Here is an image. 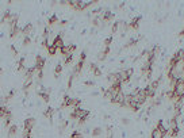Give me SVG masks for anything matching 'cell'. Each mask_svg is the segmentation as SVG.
<instances>
[{"label":"cell","instance_id":"6da1fadb","mask_svg":"<svg viewBox=\"0 0 184 138\" xmlns=\"http://www.w3.org/2000/svg\"><path fill=\"white\" fill-rule=\"evenodd\" d=\"M133 69L131 68H127V69H122L121 72H119V76H121V83L122 84H126L130 81L131 76H133Z\"/></svg>","mask_w":184,"mask_h":138},{"label":"cell","instance_id":"7a4b0ae2","mask_svg":"<svg viewBox=\"0 0 184 138\" xmlns=\"http://www.w3.org/2000/svg\"><path fill=\"white\" fill-rule=\"evenodd\" d=\"M46 64L45 61V58L41 57V56H37L35 57V65H34V69H35V73H38V72H43V66Z\"/></svg>","mask_w":184,"mask_h":138},{"label":"cell","instance_id":"3957f363","mask_svg":"<svg viewBox=\"0 0 184 138\" xmlns=\"http://www.w3.org/2000/svg\"><path fill=\"white\" fill-rule=\"evenodd\" d=\"M141 19H142V16H141V15H138V16H135V18H133L130 23H127V29L138 30V27H140V22H141Z\"/></svg>","mask_w":184,"mask_h":138},{"label":"cell","instance_id":"277c9868","mask_svg":"<svg viewBox=\"0 0 184 138\" xmlns=\"http://www.w3.org/2000/svg\"><path fill=\"white\" fill-rule=\"evenodd\" d=\"M51 45L57 49V50H61V49L65 46V43H64V38H62V34H58V35L54 38V41H53V43H51Z\"/></svg>","mask_w":184,"mask_h":138},{"label":"cell","instance_id":"5b68a950","mask_svg":"<svg viewBox=\"0 0 184 138\" xmlns=\"http://www.w3.org/2000/svg\"><path fill=\"white\" fill-rule=\"evenodd\" d=\"M125 98H126L125 92H123V91H121V92H119L117 96L114 98V100H112L111 103H114V104H118V106L125 107Z\"/></svg>","mask_w":184,"mask_h":138},{"label":"cell","instance_id":"8992f818","mask_svg":"<svg viewBox=\"0 0 184 138\" xmlns=\"http://www.w3.org/2000/svg\"><path fill=\"white\" fill-rule=\"evenodd\" d=\"M89 71L92 72V74H93L95 77L102 76V71H100V68H99L96 64H93V62H91V64H89Z\"/></svg>","mask_w":184,"mask_h":138},{"label":"cell","instance_id":"52a82bcc","mask_svg":"<svg viewBox=\"0 0 184 138\" xmlns=\"http://www.w3.org/2000/svg\"><path fill=\"white\" fill-rule=\"evenodd\" d=\"M114 15H115V14H112L110 10L103 11V14H102V19H103V22L107 23V22H110V20H112V19H114Z\"/></svg>","mask_w":184,"mask_h":138},{"label":"cell","instance_id":"ba28073f","mask_svg":"<svg viewBox=\"0 0 184 138\" xmlns=\"http://www.w3.org/2000/svg\"><path fill=\"white\" fill-rule=\"evenodd\" d=\"M34 126H35V119L34 118H27L25 121V130H27V131H31Z\"/></svg>","mask_w":184,"mask_h":138},{"label":"cell","instance_id":"9c48e42d","mask_svg":"<svg viewBox=\"0 0 184 138\" xmlns=\"http://www.w3.org/2000/svg\"><path fill=\"white\" fill-rule=\"evenodd\" d=\"M33 30H34V26H33L31 23H29V25H26L25 27H23V29L20 30V33L23 34V37H26V35H30V37H31Z\"/></svg>","mask_w":184,"mask_h":138},{"label":"cell","instance_id":"30bf717a","mask_svg":"<svg viewBox=\"0 0 184 138\" xmlns=\"http://www.w3.org/2000/svg\"><path fill=\"white\" fill-rule=\"evenodd\" d=\"M110 51H111V49H110V48H104V50H102L98 54V60H99V61H104L106 58H107V56L110 54Z\"/></svg>","mask_w":184,"mask_h":138},{"label":"cell","instance_id":"8fae6325","mask_svg":"<svg viewBox=\"0 0 184 138\" xmlns=\"http://www.w3.org/2000/svg\"><path fill=\"white\" fill-rule=\"evenodd\" d=\"M70 106H72V98H70L69 95H64V100H62V103H61V107H62V108L69 107L70 108Z\"/></svg>","mask_w":184,"mask_h":138},{"label":"cell","instance_id":"7c38bea8","mask_svg":"<svg viewBox=\"0 0 184 138\" xmlns=\"http://www.w3.org/2000/svg\"><path fill=\"white\" fill-rule=\"evenodd\" d=\"M37 95H38L41 99H43L45 103H49V100H50V92H49V90L43 91V92H38Z\"/></svg>","mask_w":184,"mask_h":138},{"label":"cell","instance_id":"4fadbf2b","mask_svg":"<svg viewBox=\"0 0 184 138\" xmlns=\"http://www.w3.org/2000/svg\"><path fill=\"white\" fill-rule=\"evenodd\" d=\"M53 115H54V110L51 108L50 106H49V107H46V108L43 110V116H45V118L51 119V118H53Z\"/></svg>","mask_w":184,"mask_h":138},{"label":"cell","instance_id":"5bb4252c","mask_svg":"<svg viewBox=\"0 0 184 138\" xmlns=\"http://www.w3.org/2000/svg\"><path fill=\"white\" fill-rule=\"evenodd\" d=\"M25 61H26L25 57H20L19 60H18V62H16V69H18V71H26Z\"/></svg>","mask_w":184,"mask_h":138},{"label":"cell","instance_id":"9a60e30c","mask_svg":"<svg viewBox=\"0 0 184 138\" xmlns=\"http://www.w3.org/2000/svg\"><path fill=\"white\" fill-rule=\"evenodd\" d=\"M164 137H165V135L162 134V133L160 131V130H159L157 127L153 129V131H152V135H150V138H164Z\"/></svg>","mask_w":184,"mask_h":138},{"label":"cell","instance_id":"2e32d148","mask_svg":"<svg viewBox=\"0 0 184 138\" xmlns=\"http://www.w3.org/2000/svg\"><path fill=\"white\" fill-rule=\"evenodd\" d=\"M14 95H15V90H11L10 92H8V93L6 95V96H4V99H3V104H7V103H8V102H10V100L14 98Z\"/></svg>","mask_w":184,"mask_h":138},{"label":"cell","instance_id":"e0dca14e","mask_svg":"<svg viewBox=\"0 0 184 138\" xmlns=\"http://www.w3.org/2000/svg\"><path fill=\"white\" fill-rule=\"evenodd\" d=\"M92 137L93 138H98V137H100V135L103 134V129L102 127H95L93 130H92Z\"/></svg>","mask_w":184,"mask_h":138},{"label":"cell","instance_id":"ac0fdd59","mask_svg":"<svg viewBox=\"0 0 184 138\" xmlns=\"http://www.w3.org/2000/svg\"><path fill=\"white\" fill-rule=\"evenodd\" d=\"M60 20H58V18H57V15H51L50 18L48 19V26L50 27V26H53V25H56V23H58Z\"/></svg>","mask_w":184,"mask_h":138},{"label":"cell","instance_id":"d6986e66","mask_svg":"<svg viewBox=\"0 0 184 138\" xmlns=\"http://www.w3.org/2000/svg\"><path fill=\"white\" fill-rule=\"evenodd\" d=\"M16 130H18V126L16 125H11L8 127V137H14L16 134Z\"/></svg>","mask_w":184,"mask_h":138},{"label":"cell","instance_id":"ffe728a7","mask_svg":"<svg viewBox=\"0 0 184 138\" xmlns=\"http://www.w3.org/2000/svg\"><path fill=\"white\" fill-rule=\"evenodd\" d=\"M61 73H62V65L57 64L56 65V68H54V77H58Z\"/></svg>","mask_w":184,"mask_h":138},{"label":"cell","instance_id":"44dd1931","mask_svg":"<svg viewBox=\"0 0 184 138\" xmlns=\"http://www.w3.org/2000/svg\"><path fill=\"white\" fill-rule=\"evenodd\" d=\"M46 51H48L49 56H56V53H57V49L54 48L53 45H49V48L46 49Z\"/></svg>","mask_w":184,"mask_h":138},{"label":"cell","instance_id":"7402d4cb","mask_svg":"<svg viewBox=\"0 0 184 138\" xmlns=\"http://www.w3.org/2000/svg\"><path fill=\"white\" fill-rule=\"evenodd\" d=\"M112 39H114V35H110V37H107V38L104 39V42H103V43H104V48H110Z\"/></svg>","mask_w":184,"mask_h":138},{"label":"cell","instance_id":"603a6c76","mask_svg":"<svg viewBox=\"0 0 184 138\" xmlns=\"http://www.w3.org/2000/svg\"><path fill=\"white\" fill-rule=\"evenodd\" d=\"M30 43H31V38H30V35L23 37V46H29Z\"/></svg>","mask_w":184,"mask_h":138},{"label":"cell","instance_id":"cb8c5ba5","mask_svg":"<svg viewBox=\"0 0 184 138\" xmlns=\"http://www.w3.org/2000/svg\"><path fill=\"white\" fill-rule=\"evenodd\" d=\"M69 138H84V137H83L81 133H79V131H73L72 134H70V137H69Z\"/></svg>","mask_w":184,"mask_h":138},{"label":"cell","instance_id":"d4e9b609","mask_svg":"<svg viewBox=\"0 0 184 138\" xmlns=\"http://www.w3.org/2000/svg\"><path fill=\"white\" fill-rule=\"evenodd\" d=\"M72 62H73V54L67 56V57H65V64L69 65V64H72Z\"/></svg>","mask_w":184,"mask_h":138},{"label":"cell","instance_id":"484cf974","mask_svg":"<svg viewBox=\"0 0 184 138\" xmlns=\"http://www.w3.org/2000/svg\"><path fill=\"white\" fill-rule=\"evenodd\" d=\"M22 138H31V131L23 130V135H22Z\"/></svg>","mask_w":184,"mask_h":138},{"label":"cell","instance_id":"4316f807","mask_svg":"<svg viewBox=\"0 0 184 138\" xmlns=\"http://www.w3.org/2000/svg\"><path fill=\"white\" fill-rule=\"evenodd\" d=\"M10 49H11V51H12V53H14V56H15V57H16V56H18V50H16V49H15V46H14V45H11V46H10Z\"/></svg>","mask_w":184,"mask_h":138},{"label":"cell","instance_id":"83f0119b","mask_svg":"<svg viewBox=\"0 0 184 138\" xmlns=\"http://www.w3.org/2000/svg\"><path fill=\"white\" fill-rule=\"evenodd\" d=\"M85 85H88V87H93V85H95V83H93V81H85Z\"/></svg>","mask_w":184,"mask_h":138},{"label":"cell","instance_id":"f1b7e54d","mask_svg":"<svg viewBox=\"0 0 184 138\" xmlns=\"http://www.w3.org/2000/svg\"><path fill=\"white\" fill-rule=\"evenodd\" d=\"M67 20H61V22H58V25H60V26H62V27H64V26H67Z\"/></svg>","mask_w":184,"mask_h":138},{"label":"cell","instance_id":"f546056e","mask_svg":"<svg viewBox=\"0 0 184 138\" xmlns=\"http://www.w3.org/2000/svg\"><path fill=\"white\" fill-rule=\"evenodd\" d=\"M122 122H123L125 125H129V123H130V121H129L127 118H123V121H122Z\"/></svg>","mask_w":184,"mask_h":138},{"label":"cell","instance_id":"4dcf8cb0","mask_svg":"<svg viewBox=\"0 0 184 138\" xmlns=\"http://www.w3.org/2000/svg\"><path fill=\"white\" fill-rule=\"evenodd\" d=\"M1 73H3V69H1V68H0V74H1Z\"/></svg>","mask_w":184,"mask_h":138},{"label":"cell","instance_id":"1f68e13d","mask_svg":"<svg viewBox=\"0 0 184 138\" xmlns=\"http://www.w3.org/2000/svg\"><path fill=\"white\" fill-rule=\"evenodd\" d=\"M107 138H112V134H111V135H108V137H107Z\"/></svg>","mask_w":184,"mask_h":138}]
</instances>
